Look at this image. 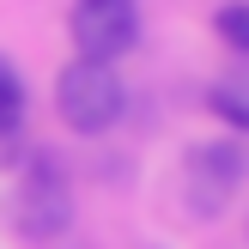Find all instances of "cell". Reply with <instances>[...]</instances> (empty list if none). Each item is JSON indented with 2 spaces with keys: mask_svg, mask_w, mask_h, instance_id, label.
Instances as JSON below:
<instances>
[{
  "mask_svg": "<svg viewBox=\"0 0 249 249\" xmlns=\"http://www.w3.org/2000/svg\"><path fill=\"white\" fill-rule=\"evenodd\" d=\"M55 109H61V122H67V128L104 134L109 122L122 116V79H116V67L73 55L67 67H61V79H55Z\"/></svg>",
  "mask_w": 249,
  "mask_h": 249,
  "instance_id": "1",
  "label": "cell"
},
{
  "mask_svg": "<svg viewBox=\"0 0 249 249\" xmlns=\"http://www.w3.org/2000/svg\"><path fill=\"white\" fill-rule=\"evenodd\" d=\"M67 36L73 49H79V61H116L134 49V36H140V6L134 0H73L67 12Z\"/></svg>",
  "mask_w": 249,
  "mask_h": 249,
  "instance_id": "2",
  "label": "cell"
},
{
  "mask_svg": "<svg viewBox=\"0 0 249 249\" xmlns=\"http://www.w3.org/2000/svg\"><path fill=\"white\" fill-rule=\"evenodd\" d=\"M12 219H18V231L31 243L61 237V231L73 225V195H67V182H61L55 170H31V177L18 182V195H12Z\"/></svg>",
  "mask_w": 249,
  "mask_h": 249,
  "instance_id": "3",
  "label": "cell"
},
{
  "mask_svg": "<svg viewBox=\"0 0 249 249\" xmlns=\"http://www.w3.org/2000/svg\"><path fill=\"white\" fill-rule=\"evenodd\" d=\"M243 177H249L243 146L213 140V146H195V158H189V182H195V207H201V213H219V207L237 195Z\"/></svg>",
  "mask_w": 249,
  "mask_h": 249,
  "instance_id": "4",
  "label": "cell"
},
{
  "mask_svg": "<svg viewBox=\"0 0 249 249\" xmlns=\"http://www.w3.org/2000/svg\"><path fill=\"white\" fill-rule=\"evenodd\" d=\"M18 116H24V79H18V67L0 55V134L18 128Z\"/></svg>",
  "mask_w": 249,
  "mask_h": 249,
  "instance_id": "5",
  "label": "cell"
},
{
  "mask_svg": "<svg viewBox=\"0 0 249 249\" xmlns=\"http://www.w3.org/2000/svg\"><path fill=\"white\" fill-rule=\"evenodd\" d=\"M213 109L225 116V128H249V79H231L213 91Z\"/></svg>",
  "mask_w": 249,
  "mask_h": 249,
  "instance_id": "6",
  "label": "cell"
},
{
  "mask_svg": "<svg viewBox=\"0 0 249 249\" xmlns=\"http://www.w3.org/2000/svg\"><path fill=\"white\" fill-rule=\"evenodd\" d=\"M213 31L225 36L231 49H243V55H249V0H231V6H219V12H213Z\"/></svg>",
  "mask_w": 249,
  "mask_h": 249,
  "instance_id": "7",
  "label": "cell"
}]
</instances>
